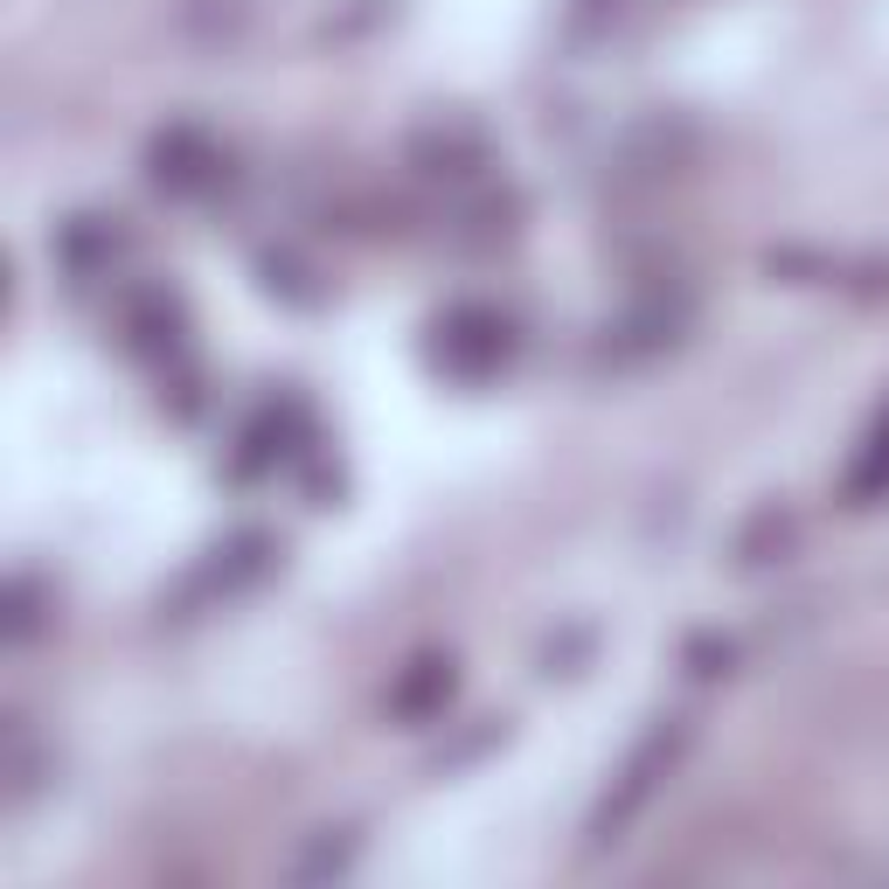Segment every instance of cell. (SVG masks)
I'll return each mask as SVG.
<instances>
[{"mask_svg": "<svg viewBox=\"0 0 889 889\" xmlns=\"http://www.w3.org/2000/svg\"><path fill=\"white\" fill-rule=\"evenodd\" d=\"M35 625H42V612H35V578H21V584H14V612H8V640H35Z\"/></svg>", "mask_w": 889, "mask_h": 889, "instance_id": "obj_1", "label": "cell"}]
</instances>
